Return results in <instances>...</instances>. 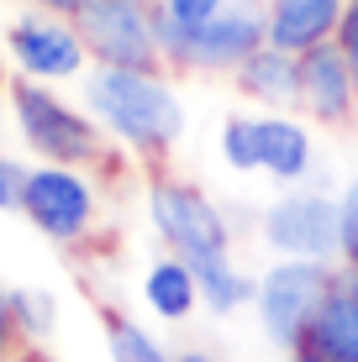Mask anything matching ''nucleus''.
I'll use <instances>...</instances> for the list:
<instances>
[{
  "label": "nucleus",
  "mask_w": 358,
  "mask_h": 362,
  "mask_svg": "<svg viewBox=\"0 0 358 362\" xmlns=\"http://www.w3.org/2000/svg\"><path fill=\"white\" fill-rule=\"evenodd\" d=\"M84 110L142 168H169L184 142V100L169 69H90L79 79Z\"/></svg>",
  "instance_id": "1"
},
{
  "label": "nucleus",
  "mask_w": 358,
  "mask_h": 362,
  "mask_svg": "<svg viewBox=\"0 0 358 362\" xmlns=\"http://www.w3.org/2000/svg\"><path fill=\"white\" fill-rule=\"evenodd\" d=\"M216 153L242 179H269L279 189L316 184V127L295 110H232L216 132Z\"/></svg>",
  "instance_id": "2"
},
{
  "label": "nucleus",
  "mask_w": 358,
  "mask_h": 362,
  "mask_svg": "<svg viewBox=\"0 0 358 362\" xmlns=\"http://www.w3.org/2000/svg\"><path fill=\"white\" fill-rule=\"evenodd\" d=\"M11 116H16V132L21 142L32 147L43 163H58V168H90V173H106L111 158H116V142L106 136V127L90 116L84 105H74L53 90V84H37V79H11Z\"/></svg>",
  "instance_id": "3"
},
{
  "label": "nucleus",
  "mask_w": 358,
  "mask_h": 362,
  "mask_svg": "<svg viewBox=\"0 0 358 362\" xmlns=\"http://www.w3.org/2000/svg\"><path fill=\"white\" fill-rule=\"evenodd\" d=\"M142 205L153 221L164 252L184 257V263H211V257H237V226L232 210L211 199L195 179L174 168H147L142 179Z\"/></svg>",
  "instance_id": "4"
},
{
  "label": "nucleus",
  "mask_w": 358,
  "mask_h": 362,
  "mask_svg": "<svg viewBox=\"0 0 358 362\" xmlns=\"http://www.w3.org/2000/svg\"><path fill=\"white\" fill-rule=\"evenodd\" d=\"M258 242L274 257H306V263H337V194L322 184L279 189L253 216Z\"/></svg>",
  "instance_id": "5"
},
{
  "label": "nucleus",
  "mask_w": 358,
  "mask_h": 362,
  "mask_svg": "<svg viewBox=\"0 0 358 362\" xmlns=\"http://www.w3.org/2000/svg\"><path fill=\"white\" fill-rule=\"evenodd\" d=\"M332 284H337V263H306V257H274L258 273L253 315L279 352H295L301 331L311 326V315L322 310Z\"/></svg>",
  "instance_id": "6"
},
{
  "label": "nucleus",
  "mask_w": 358,
  "mask_h": 362,
  "mask_svg": "<svg viewBox=\"0 0 358 362\" xmlns=\"http://www.w3.org/2000/svg\"><path fill=\"white\" fill-rule=\"evenodd\" d=\"M21 216L53 247H84L95 236L101 221V189H95L90 168H58V163H37L21 194Z\"/></svg>",
  "instance_id": "7"
},
{
  "label": "nucleus",
  "mask_w": 358,
  "mask_h": 362,
  "mask_svg": "<svg viewBox=\"0 0 358 362\" xmlns=\"http://www.w3.org/2000/svg\"><path fill=\"white\" fill-rule=\"evenodd\" d=\"M74 27L95 69H164L153 0H84Z\"/></svg>",
  "instance_id": "8"
},
{
  "label": "nucleus",
  "mask_w": 358,
  "mask_h": 362,
  "mask_svg": "<svg viewBox=\"0 0 358 362\" xmlns=\"http://www.w3.org/2000/svg\"><path fill=\"white\" fill-rule=\"evenodd\" d=\"M6 53H11L21 79H37V84H69V79H84L95 69L74 16H53L43 6L21 11L6 27Z\"/></svg>",
  "instance_id": "9"
},
{
  "label": "nucleus",
  "mask_w": 358,
  "mask_h": 362,
  "mask_svg": "<svg viewBox=\"0 0 358 362\" xmlns=\"http://www.w3.org/2000/svg\"><path fill=\"white\" fill-rule=\"evenodd\" d=\"M269 42L264 0H232L221 16H211L201 32L184 42V58L174 74H201V79H232L258 47Z\"/></svg>",
  "instance_id": "10"
},
{
  "label": "nucleus",
  "mask_w": 358,
  "mask_h": 362,
  "mask_svg": "<svg viewBox=\"0 0 358 362\" xmlns=\"http://www.w3.org/2000/svg\"><path fill=\"white\" fill-rule=\"evenodd\" d=\"M301 116L316 132H348L358 127V84L337 42H322L301 53Z\"/></svg>",
  "instance_id": "11"
},
{
  "label": "nucleus",
  "mask_w": 358,
  "mask_h": 362,
  "mask_svg": "<svg viewBox=\"0 0 358 362\" xmlns=\"http://www.w3.org/2000/svg\"><path fill=\"white\" fill-rule=\"evenodd\" d=\"M295 352L306 362H358V273L337 268V284L301 331Z\"/></svg>",
  "instance_id": "12"
},
{
  "label": "nucleus",
  "mask_w": 358,
  "mask_h": 362,
  "mask_svg": "<svg viewBox=\"0 0 358 362\" xmlns=\"http://www.w3.org/2000/svg\"><path fill=\"white\" fill-rule=\"evenodd\" d=\"M348 16V0H264L269 42L285 53H311L322 42H337V27Z\"/></svg>",
  "instance_id": "13"
},
{
  "label": "nucleus",
  "mask_w": 358,
  "mask_h": 362,
  "mask_svg": "<svg viewBox=\"0 0 358 362\" xmlns=\"http://www.w3.org/2000/svg\"><path fill=\"white\" fill-rule=\"evenodd\" d=\"M232 90L248 100L253 110H295L301 116V58L264 42L248 64L232 74Z\"/></svg>",
  "instance_id": "14"
},
{
  "label": "nucleus",
  "mask_w": 358,
  "mask_h": 362,
  "mask_svg": "<svg viewBox=\"0 0 358 362\" xmlns=\"http://www.w3.org/2000/svg\"><path fill=\"white\" fill-rule=\"evenodd\" d=\"M142 305L158 320H169V326H184L201 310V279H195V268L174 252H158L142 273Z\"/></svg>",
  "instance_id": "15"
},
{
  "label": "nucleus",
  "mask_w": 358,
  "mask_h": 362,
  "mask_svg": "<svg viewBox=\"0 0 358 362\" xmlns=\"http://www.w3.org/2000/svg\"><path fill=\"white\" fill-rule=\"evenodd\" d=\"M232 0H153V27H158V53H164V69L174 74L184 58V42L206 27L211 16H221Z\"/></svg>",
  "instance_id": "16"
},
{
  "label": "nucleus",
  "mask_w": 358,
  "mask_h": 362,
  "mask_svg": "<svg viewBox=\"0 0 358 362\" xmlns=\"http://www.w3.org/2000/svg\"><path fill=\"white\" fill-rule=\"evenodd\" d=\"M195 279H201V310L206 315H237V310L253 305L258 279L242 273L237 257H211V263H190Z\"/></svg>",
  "instance_id": "17"
},
{
  "label": "nucleus",
  "mask_w": 358,
  "mask_h": 362,
  "mask_svg": "<svg viewBox=\"0 0 358 362\" xmlns=\"http://www.w3.org/2000/svg\"><path fill=\"white\" fill-rule=\"evenodd\" d=\"M101 320H106V352H111V362H174V352H169L142 320L121 315V310H106Z\"/></svg>",
  "instance_id": "18"
},
{
  "label": "nucleus",
  "mask_w": 358,
  "mask_h": 362,
  "mask_svg": "<svg viewBox=\"0 0 358 362\" xmlns=\"http://www.w3.org/2000/svg\"><path fill=\"white\" fill-rule=\"evenodd\" d=\"M6 305H11V315H16V326H21L27 341H43V336L58 326V305H53V294H43V289H6Z\"/></svg>",
  "instance_id": "19"
},
{
  "label": "nucleus",
  "mask_w": 358,
  "mask_h": 362,
  "mask_svg": "<svg viewBox=\"0 0 358 362\" xmlns=\"http://www.w3.org/2000/svg\"><path fill=\"white\" fill-rule=\"evenodd\" d=\"M337 268L358 273V173L337 189Z\"/></svg>",
  "instance_id": "20"
},
{
  "label": "nucleus",
  "mask_w": 358,
  "mask_h": 362,
  "mask_svg": "<svg viewBox=\"0 0 358 362\" xmlns=\"http://www.w3.org/2000/svg\"><path fill=\"white\" fill-rule=\"evenodd\" d=\"M27 179H32L27 163H16V158H0V210H21Z\"/></svg>",
  "instance_id": "21"
},
{
  "label": "nucleus",
  "mask_w": 358,
  "mask_h": 362,
  "mask_svg": "<svg viewBox=\"0 0 358 362\" xmlns=\"http://www.w3.org/2000/svg\"><path fill=\"white\" fill-rule=\"evenodd\" d=\"M337 47H342V58H348V69H353V84H358V0H348V16H342V27H337Z\"/></svg>",
  "instance_id": "22"
},
{
  "label": "nucleus",
  "mask_w": 358,
  "mask_h": 362,
  "mask_svg": "<svg viewBox=\"0 0 358 362\" xmlns=\"http://www.w3.org/2000/svg\"><path fill=\"white\" fill-rule=\"evenodd\" d=\"M21 346H27V336H21L16 315H11V305H6V294H0V362H11Z\"/></svg>",
  "instance_id": "23"
},
{
  "label": "nucleus",
  "mask_w": 358,
  "mask_h": 362,
  "mask_svg": "<svg viewBox=\"0 0 358 362\" xmlns=\"http://www.w3.org/2000/svg\"><path fill=\"white\" fill-rule=\"evenodd\" d=\"M32 6L53 11V16H79V6H84V0H32Z\"/></svg>",
  "instance_id": "24"
},
{
  "label": "nucleus",
  "mask_w": 358,
  "mask_h": 362,
  "mask_svg": "<svg viewBox=\"0 0 358 362\" xmlns=\"http://www.w3.org/2000/svg\"><path fill=\"white\" fill-rule=\"evenodd\" d=\"M174 362H221V357L206 352V346H184V352H174Z\"/></svg>",
  "instance_id": "25"
},
{
  "label": "nucleus",
  "mask_w": 358,
  "mask_h": 362,
  "mask_svg": "<svg viewBox=\"0 0 358 362\" xmlns=\"http://www.w3.org/2000/svg\"><path fill=\"white\" fill-rule=\"evenodd\" d=\"M11 362H53V357H47V352H43V346H37V341H27V346H21L16 357H11Z\"/></svg>",
  "instance_id": "26"
},
{
  "label": "nucleus",
  "mask_w": 358,
  "mask_h": 362,
  "mask_svg": "<svg viewBox=\"0 0 358 362\" xmlns=\"http://www.w3.org/2000/svg\"><path fill=\"white\" fill-rule=\"evenodd\" d=\"M11 90V74H6V58H0V95Z\"/></svg>",
  "instance_id": "27"
},
{
  "label": "nucleus",
  "mask_w": 358,
  "mask_h": 362,
  "mask_svg": "<svg viewBox=\"0 0 358 362\" xmlns=\"http://www.w3.org/2000/svg\"><path fill=\"white\" fill-rule=\"evenodd\" d=\"M285 362H306V357H301V352H285Z\"/></svg>",
  "instance_id": "28"
}]
</instances>
